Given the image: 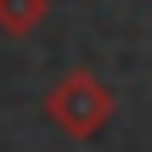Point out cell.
Returning <instances> with one entry per match:
<instances>
[{"label":"cell","mask_w":152,"mask_h":152,"mask_svg":"<svg viewBox=\"0 0 152 152\" xmlns=\"http://www.w3.org/2000/svg\"><path fill=\"white\" fill-rule=\"evenodd\" d=\"M113 90L96 79V73H85V68H73V73H62L51 90H45V118L68 135V141H90V135H102L107 130V118H113Z\"/></svg>","instance_id":"1"},{"label":"cell","mask_w":152,"mask_h":152,"mask_svg":"<svg viewBox=\"0 0 152 152\" xmlns=\"http://www.w3.org/2000/svg\"><path fill=\"white\" fill-rule=\"evenodd\" d=\"M45 17H51V0H0V34L6 39H28Z\"/></svg>","instance_id":"2"}]
</instances>
